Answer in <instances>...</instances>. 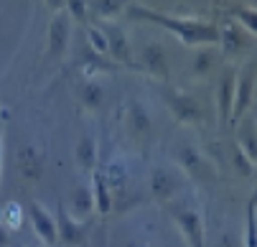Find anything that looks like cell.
I'll return each instance as SVG.
<instances>
[{
    "mask_svg": "<svg viewBox=\"0 0 257 247\" xmlns=\"http://www.w3.org/2000/svg\"><path fill=\"white\" fill-rule=\"evenodd\" d=\"M130 16L153 21V23L168 28L176 39L186 41V44H214V41H219V28L214 23H206V21L176 18V16H168V13H156L151 8H138V6H130Z\"/></svg>",
    "mask_w": 257,
    "mask_h": 247,
    "instance_id": "6da1fadb",
    "label": "cell"
},
{
    "mask_svg": "<svg viewBox=\"0 0 257 247\" xmlns=\"http://www.w3.org/2000/svg\"><path fill=\"white\" fill-rule=\"evenodd\" d=\"M166 102H168L171 112H173L181 122L199 125V122L204 120L201 104H199L194 97H189V94H183V92H166Z\"/></svg>",
    "mask_w": 257,
    "mask_h": 247,
    "instance_id": "7a4b0ae2",
    "label": "cell"
},
{
    "mask_svg": "<svg viewBox=\"0 0 257 247\" xmlns=\"http://www.w3.org/2000/svg\"><path fill=\"white\" fill-rule=\"evenodd\" d=\"M173 217L181 227V232L186 234V239L191 242V247H204V224L201 217L194 206H181L173 211Z\"/></svg>",
    "mask_w": 257,
    "mask_h": 247,
    "instance_id": "3957f363",
    "label": "cell"
},
{
    "mask_svg": "<svg viewBox=\"0 0 257 247\" xmlns=\"http://www.w3.org/2000/svg\"><path fill=\"white\" fill-rule=\"evenodd\" d=\"M28 217H31V224H33L36 234H39L46 244H56V239H59V224L54 222V217L49 214L46 209H41V204H33L31 211H28Z\"/></svg>",
    "mask_w": 257,
    "mask_h": 247,
    "instance_id": "277c9868",
    "label": "cell"
},
{
    "mask_svg": "<svg viewBox=\"0 0 257 247\" xmlns=\"http://www.w3.org/2000/svg\"><path fill=\"white\" fill-rule=\"evenodd\" d=\"M178 186H181V179L176 176L173 168H163V166L153 168V173H151V191L158 199H168L171 194L178 191Z\"/></svg>",
    "mask_w": 257,
    "mask_h": 247,
    "instance_id": "5b68a950",
    "label": "cell"
},
{
    "mask_svg": "<svg viewBox=\"0 0 257 247\" xmlns=\"http://www.w3.org/2000/svg\"><path fill=\"white\" fill-rule=\"evenodd\" d=\"M69 31H71V23H69V16L66 13H56L51 26H49V49L51 54H61L69 44Z\"/></svg>",
    "mask_w": 257,
    "mask_h": 247,
    "instance_id": "8992f818",
    "label": "cell"
},
{
    "mask_svg": "<svg viewBox=\"0 0 257 247\" xmlns=\"http://www.w3.org/2000/svg\"><path fill=\"white\" fill-rule=\"evenodd\" d=\"M252 89H254V79L249 72H242V77L237 79V87H234V107H232V117L239 120L244 115V110L249 107V97H252Z\"/></svg>",
    "mask_w": 257,
    "mask_h": 247,
    "instance_id": "52a82bcc",
    "label": "cell"
},
{
    "mask_svg": "<svg viewBox=\"0 0 257 247\" xmlns=\"http://www.w3.org/2000/svg\"><path fill=\"white\" fill-rule=\"evenodd\" d=\"M234 87H237V79H234V74L229 72V74L222 79V84H219V94H216V102H219V117H222V122L232 117V107H234Z\"/></svg>",
    "mask_w": 257,
    "mask_h": 247,
    "instance_id": "ba28073f",
    "label": "cell"
},
{
    "mask_svg": "<svg viewBox=\"0 0 257 247\" xmlns=\"http://www.w3.org/2000/svg\"><path fill=\"white\" fill-rule=\"evenodd\" d=\"M18 163H21L18 168L28 176V179H39L41 171H44V158L33 146H23L18 151Z\"/></svg>",
    "mask_w": 257,
    "mask_h": 247,
    "instance_id": "9c48e42d",
    "label": "cell"
},
{
    "mask_svg": "<svg viewBox=\"0 0 257 247\" xmlns=\"http://www.w3.org/2000/svg\"><path fill=\"white\" fill-rule=\"evenodd\" d=\"M102 31L107 36V46H109V54H112L115 59H125L130 61V49H127V39L120 26H104L102 23Z\"/></svg>",
    "mask_w": 257,
    "mask_h": 247,
    "instance_id": "30bf717a",
    "label": "cell"
},
{
    "mask_svg": "<svg viewBox=\"0 0 257 247\" xmlns=\"http://www.w3.org/2000/svg\"><path fill=\"white\" fill-rule=\"evenodd\" d=\"M69 206L71 211H74V219L82 222V217H87L92 206H94V194L89 186H77L74 191H71V199H69Z\"/></svg>",
    "mask_w": 257,
    "mask_h": 247,
    "instance_id": "8fae6325",
    "label": "cell"
},
{
    "mask_svg": "<svg viewBox=\"0 0 257 247\" xmlns=\"http://www.w3.org/2000/svg\"><path fill=\"white\" fill-rule=\"evenodd\" d=\"M239 151L249 158V161H257V128L252 120H244L239 122Z\"/></svg>",
    "mask_w": 257,
    "mask_h": 247,
    "instance_id": "7c38bea8",
    "label": "cell"
},
{
    "mask_svg": "<svg viewBox=\"0 0 257 247\" xmlns=\"http://www.w3.org/2000/svg\"><path fill=\"white\" fill-rule=\"evenodd\" d=\"M219 39H222L227 54H239L244 49V33L239 31L237 23H227L222 31H219Z\"/></svg>",
    "mask_w": 257,
    "mask_h": 247,
    "instance_id": "4fadbf2b",
    "label": "cell"
},
{
    "mask_svg": "<svg viewBox=\"0 0 257 247\" xmlns=\"http://www.w3.org/2000/svg\"><path fill=\"white\" fill-rule=\"evenodd\" d=\"M178 163H181V168H186L194 176L204 173V158L194 146H181L178 148Z\"/></svg>",
    "mask_w": 257,
    "mask_h": 247,
    "instance_id": "5bb4252c",
    "label": "cell"
},
{
    "mask_svg": "<svg viewBox=\"0 0 257 247\" xmlns=\"http://www.w3.org/2000/svg\"><path fill=\"white\" fill-rule=\"evenodd\" d=\"M59 234H61V239L69 242V244L79 242V239H82V222L74 219L71 214H61V219H59Z\"/></svg>",
    "mask_w": 257,
    "mask_h": 247,
    "instance_id": "9a60e30c",
    "label": "cell"
},
{
    "mask_svg": "<svg viewBox=\"0 0 257 247\" xmlns=\"http://www.w3.org/2000/svg\"><path fill=\"white\" fill-rule=\"evenodd\" d=\"M77 161L82 168L92 171L94 168V161H97V146H94V140L89 135L79 138V143H77Z\"/></svg>",
    "mask_w": 257,
    "mask_h": 247,
    "instance_id": "2e32d148",
    "label": "cell"
},
{
    "mask_svg": "<svg viewBox=\"0 0 257 247\" xmlns=\"http://www.w3.org/2000/svg\"><path fill=\"white\" fill-rule=\"evenodd\" d=\"M143 56H145V64H148L151 72L166 77V54H163V49L158 44H148L143 49Z\"/></svg>",
    "mask_w": 257,
    "mask_h": 247,
    "instance_id": "e0dca14e",
    "label": "cell"
},
{
    "mask_svg": "<svg viewBox=\"0 0 257 247\" xmlns=\"http://www.w3.org/2000/svg\"><path fill=\"white\" fill-rule=\"evenodd\" d=\"M92 194H94V206L99 211H109V206H112V196H109V186H107L102 173H94V189H92Z\"/></svg>",
    "mask_w": 257,
    "mask_h": 247,
    "instance_id": "ac0fdd59",
    "label": "cell"
},
{
    "mask_svg": "<svg viewBox=\"0 0 257 247\" xmlns=\"http://www.w3.org/2000/svg\"><path fill=\"white\" fill-rule=\"evenodd\" d=\"M127 120H130V125H133V130H135V133H148V130H151V115L145 112L138 102H133V104H130Z\"/></svg>",
    "mask_w": 257,
    "mask_h": 247,
    "instance_id": "d6986e66",
    "label": "cell"
},
{
    "mask_svg": "<svg viewBox=\"0 0 257 247\" xmlns=\"http://www.w3.org/2000/svg\"><path fill=\"white\" fill-rule=\"evenodd\" d=\"M125 6H127V0H97V3H92V8H94V13H97L99 18H112V16H117Z\"/></svg>",
    "mask_w": 257,
    "mask_h": 247,
    "instance_id": "ffe728a7",
    "label": "cell"
},
{
    "mask_svg": "<svg viewBox=\"0 0 257 247\" xmlns=\"http://www.w3.org/2000/svg\"><path fill=\"white\" fill-rule=\"evenodd\" d=\"M79 94H82V102L87 104V107H99L102 104V87L99 84H94V82H84L82 84V89H79Z\"/></svg>",
    "mask_w": 257,
    "mask_h": 247,
    "instance_id": "44dd1931",
    "label": "cell"
},
{
    "mask_svg": "<svg viewBox=\"0 0 257 247\" xmlns=\"http://www.w3.org/2000/svg\"><path fill=\"white\" fill-rule=\"evenodd\" d=\"M87 36H89V44L97 54H109V46H107V36H104V31L97 28V26H89L87 31Z\"/></svg>",
    "mask_w": 257,
    "mask_h": 247,
    "instance_id": "7402d4cb",
    "label": "cell"
},
{
    "mask_svg": "<svg viewBox=\"0 0 257 247\" xmlns=\"http://www.w3.org/2000/svg\"><path fill=\"white\" fill-rule=\"evenodd\" d=\"M234 16H237L252 33H257V8H234Z\"/></svg>",
    "mask_w": 257,
    "mask_h": 247,
    "instance_id": "603a6c76",
    "label": "cell"
},
{
    "mask_svg": "<svg viewBox=\"0 0 257 247\" xmlns=\"http://www.w3.org/2000/svg\"><path fill=\"white\" fill-rule=\"evenodd\" d=\"M211 61H214V51L211 49H204V51H199L196 54V59H194V72H209L211 69Z\"/></svg>",
    "mask_w": 257,
    "mask_h": 247,
    "instance_id": "cb8c5ba5",
    "label": "cell"
},
{
    "mask_svg": "<svg viewBox=\"0 0 257 247\" xmlns=\"http://www.w3.org/2000/svg\"><path fill=\"white\" fill-rule=\"evenodd\" d=\"M66 6H69L71 18H77V21L87 18V0H66Z\"/></svg>",
    "mask_w": 257,
    "mask_h": 247,
    "instance_id": "d4e9b609",
    "label": "cell"
},
{
    "mask_svg": "<svg viewBox=\"0 0 257 247\" xmlns=\"http://www.w3.org/2000/svg\"><path fill=\"white\" fill-rule=\"evenodd\" d=\"M21 219H23V214H18V204H8V219H6L3 224H8V227H16Z\"/></svg>",
    "mask_w": 257,
    "mask_h": 247,
    "instance_id": "484cf974",
    "label": "cell"
},
{
    "mask_svg": "<svg viewBox=\"0 0 257 247\" xmlns=\"http://www.w3.org/2000/svg\"><path fill=\"white\" fill-rule=\"evenodd\" d=\"M216 247H239V239L234 237V234H222V239H219V244Z\"/></svg>",
    "mask_w": 257,
    "mask_h": 247,
    "instance_id": "4316f807",
    "label": "cell"
},
{
    "mask_svg": "<svg viewBox=\"0 0 257 247\" xmlns=\"http://www.w3.org/2000/svg\"><path fill=\"white\" fill-rule=\"evenodd\" d=\"M46 3H49V6H51L56 13H61V8L66 6V0H46Z\"/></svg>",
    "mask_w": 257,
    "mask_h": 247,
    "instance_id": "83f0119b",
    "label": "cell"
},
{
    "mask_svg": "<svg viewBox=\"0 0 257 247\" xmlns=\"http://www.w3.org/2000/svg\"><path fill=\"white\" fill-rule=\"evenodd\" d=\"M0 247H8V234H6L3 224H0Z\"/></svg>",
    "mask_w": 257,
    "mask_h": 247,
    "instance_id": "f1b7e54d",
    "label": "cell"
},
{
    "mask_svg": "<svg viewBox=\"0 0 257 247\" xmlns=\"http://www.w3.org/2000/svg\"><path fill=\"white\" fill-rule=\"evenodd\" d=\"M0 163H3V133H0ZM0 171H3V166H0Z\"/></svg>",
    "mask_w": 257,
    "mask_h": 247,
    "instance_id": "f546056e",
    "label": "cell"
},
{
    "mask_svg": "<svg viewBox=\"0 0 257 247\" xmlns=\"http://www.w3.org/2000/svg\"><path fill=\"white\" fill-rule=\"evenodd\" d=\"M252 99L257 102V79H254V89H252Z\"/></svg>",
    "mask_w": 257,
    "mask_h": 247,
    "instance_id": "4dcf8cb0",
    "label": "cell"
},
{
    "mask_svg": "<svg viewBox=\"0 0 257 247\" xmlns=\"http://www.w3.org/2000/svg\"><path fill=\"white\" fill-rule=\"evenodd\" d=\"M127 247H148V244H140V242H133V244H127Z\"/></svg>",
    "mask_w": 257,
    "mask_h": 247,
    "instance_id": "1f68e13d",
    "label": "cell"
}]
</instances>
